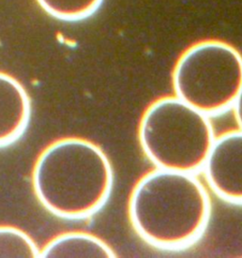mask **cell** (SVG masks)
I'll return each instance as SVG.
<instances>
[{
    "label": "cell",
    "mask_w": 242,
    "mask_h": 258,
    "mask_svg": "<svg viewBox=\"0 0 242 258\" xmlns=\"http://www.w3.org/2000/svg\"><path fill=\"white\" fill-rule=\"evenodd\" d=\"M211 214V198L194 173L155 167L138 180L129 198L132 227L161 250H182L198 241Z\"/></svg>",
    "instance_id": "1"
},
{
    "label": "cell",
    "mask_w": 242,
    "mask_h": 258,
    "mask_svg": "<svg viewBox=\"0 0 242 258\" xmlns=\"http://www.w3.org/2000/svg\"><path fill=\"white\" fill-rule=\"evenodd\" d=\"M46 14L63 21H79L95 14L103 0H36Z\"/></svg>",
    "instance_id": "8"
},
{
    "label": "cell",
    "mask_w": 242,
    "mask_h": 258,
    "mask_svg": "<svg viewBox=\"0 0 242 258\" xmlns=\"http://www.w3.org/2000/svg\"><path fill=\"white\" fill-rule=\"evenodd\" d=\"M209 115L176 96L154 100L138 127L142 152L156 168L201 171L216 138Z\"/></svg>",
    "instance_id": "3"
},
{
    "label": "cell",
    "mask_w": 242,
    "mask_h": 258,
    "mask_svg": "<svg viewBox=\"0 0 242 258\" xmlns=\"http://www.w3.org/2000/svg\"><path fill=\"white\" fill-rule=\"evenodd\" d=\"M109 244L84 232L57 235L40 250V257H115Z\"/></svg>",
    "instance_id": "7"
},
{
    "label": "cell",
    "mask_w": 242,
    "mask_h": 258,
    "mask_svg": "<svg viewBox=\"0 0 242 258\" xmlns=\"http://www.w3.org/2000/svg\"><path fill=\"white\" fill-rule=\"evenodd\" d=\"M241 86L242 55L219 40L189 46L172 72L174 96L209 116L231 109Z\"/></svg>",
    "instance_id": "4"
},
{
    "label": "cell",
    "mask_w": 242,
    "mask_h": 258,
    "mask_svg": "<svg viewBox=\"0 0 242 258\" xmlns=\"http://www.w3.org/2000/svg\"><path fill=\"white\" fill-rule=\"evenodd\" d=\"M209 189L229 204L242 205V131L216 137L202 170Z\"/></svg>",
    "instance_id": "5"
},
{
    "label": "cell",
    "mask_w": 242,
    "mask_h": 258,
    "mask_svg": "<svg viewBox=\"0 0 242 258\" xmlns=\"http://www.w3.org/2000/svg\"><path fill=\"white\" fill-rule=\"evenodd\" d=\"M234 111V118L238 129L242 131V86L240 91L238 93L236 99L234 100V105L232 107Z\"/></svg>",
    "instance_id": "10"
},
{
    "label": "cell",
    "mask_w": 242,
    "mask_h": 258,
    "mask_svg": "<svg viewBox=\"0 0 242 258\" xmlns=\"http://www.w3.org/2000/svg\"><path fill=\"white\" fill-rule=\"evenodd\" d=\"M40 250L22 230L0 226V257H40Z\"/></svg>",
    "instance_id": "9"
},
{
    "label": "cell",
    "mask_w": 242,
    "mask_h": 258,
    "mask_svg": "<svg viewBox=\"0 0 242 258\" xmlns=\"http://www.w3.org/2000/svg\"><path fill=\"white\" fill-rule=\"evenodd\" d=\"M113 170L104 151L90 140L66 137L48 145L32 170L39 203L65 220H84L98 212L112 193Z\"/></svg>",
    "instance_id": "2"
},
{
    "label": "cell",
    "mask_w": 242,
    "mask_h": 258,
    "mask_svg": "<svg viewBox=\"0 0 242 258\" xmlns=\"http://www.w3.org/2000/svg\"><path fill=\"white\" fill-rule=\"evenodd\" d=\"M30 116L31 103L24 86L14 77L0 72V148L22 137Z\"/></svg>",
    "instance_id": "6"
}]
</instances>
